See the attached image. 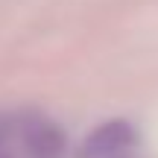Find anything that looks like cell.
I'll return each instance as SVG.
<instances>
[{"instance_id": "1", "label": "cell", "mask_w": 158, "mask_h": 158, "mask_svg": "<svg viewBox=\"0 0 158 158\" xmlns=\"http://www.w3.org/2000/svg\"><path fill=\"white\" fill-rule=\"evenodd\" d=\"M23 138V149L32 158H62L64 152V135L59 132L56 123L44 117H35L32 123H27L21 129Z\"/></svg>"}, {"instance_id": "2", "label": "cell", "mask_w": 158, "mask_h": 158, "mask_svg": "<svg viewBox=\"0 0 158 158\" xmlns=\"http://www.w3.org/2000/svg\"><path fill=\"white\" fill-rule=\"evenodd\" d=\"M132 141V129L126 120H108L102 123L100 129H94L88 138H85V158H102V155H111L117 149H123L126 143Z\"/></svg>"}]
</instances>
